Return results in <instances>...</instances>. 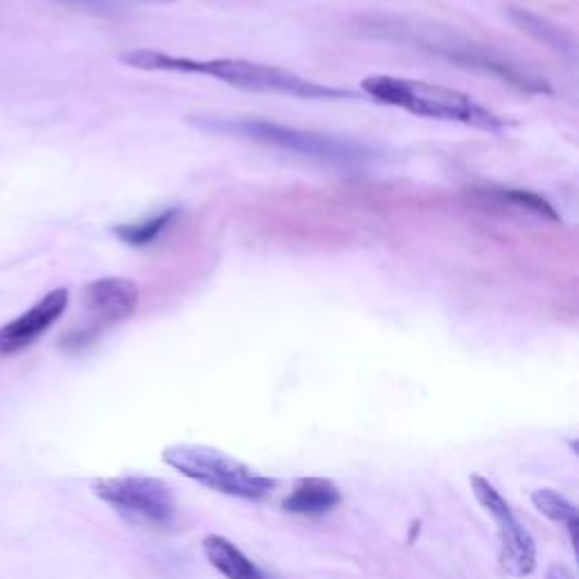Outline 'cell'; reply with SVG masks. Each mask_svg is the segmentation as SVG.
<instances>
[{
  "mask_svg": "<svg viewBox=\"0 0 579 579\" xmlns=\"http://www.w3.org/2000/svg\"><path fill=\"white\" fill-rule=\"evenodd\" d=\"M120 61L124 67L148 71V73L207 76L229 87L253 91V93H268V96L274 93V96H288L299 100H356L358 98V93L349 89L312 82L279 67H268V63L261 61L236 59V57L192 59V57H177L170 52L139 48V50L122 52Z\"/></svg>",
  "mask_w": 579,
  "mask_h": 579,
  "instance_id": "6da1fadb",
  "label": "cell"
},
{
  "mask_svg": "<svg viewBox=\"0 0 579 579\" xmlns=\"http://www.w3.org/2000/svg\"><path fill=\"white\" fill-rule=\"evenodd\" d=\"M93 493L116 511L150 526H170L177 502L170 485L150 476H120L93 482Z\"/></svg>",
  "mask_w": 579,
  "mask_h": 579,
  "instance_id": "5b68a950",
  "label": "cell"
},
{
  "mask_svg": "<svg viewBox=\"0 0 579 579\" xmlns=\"http://www.w3.org/2000/svg\"><path fill=\"white\" fill-rule=\"evenodd\" d=\"M202 552L211 568L227 579H272L263 568L256 566L233 541L222 535H207Z\"/></svg>",
  "mask_w": 579,
  "mask_h": 579,
  "instance_id": "30bf717a",
  "label": "cell"
},
{
  "mask_svg": "<svg viewBox=\"0 0 579 579\" xmlns=\"http://www.w3.org/2000/svg\"><path fill=\"white\" fill-rule=\"evenodd\" d=\"M177 218V209H168L154 218H148L143 222H134V224H118L113 229V233L132 247H146L150 242H154L168 227L170 222Z\"/></svg>",
  "mask_w": 579,
  "mask_h": 579,
  "instance_id": "8fae6325",
  "label": "cell"
},
{
  "mask_svg": "<svg viewBox=\"0 0 579 579\" xmlns=\"http://www.w3.org/2000/svg\"><path fill=\"white\" fill-rule=\"evenodd\" d=\"M532 505L537 507L539 513H543L546 519H550L559 526L572 528V526L579 523L577 521V507L555 489H537L532 493Z\"/></svg>",
  "mask_w": 579,
  "mask_h": 579,
  "instance_id": "7c38bea8",
  "label": "cell"
},
{
  "mask_svg": "<svg viewBox=\"0 0 579 579\" xmlns=\"http://www.w3.org/2000/svg\"><path fill=\"white\" fill-rule=\"evenodd\" d=\"M161 460L183 478L233 498L263 500L277 489V480L211 446L174 443L163 448Z\"/></svg>",
  "mask_w": 579,
  "mask_h": 579,
  "instance_id": "277c9868",
  "label": "cell"
},
{
  "mask_svg": "<svg viewBox=\"0 0 579 579\" xmlns=\"http://www.w3.org/2000/svg\"><path fill=\"white\" fill-rule=\"evenodd\" d=\"M69 308V290L57 288L37 306L0 327V356H14L34 345Z\"/></svg>",
  "mask_w": 579,
  "mask_h": 579,
  "instance_id": "ba28073f",
  "label": "cell"
},
{
  "mask_svg": "<svg viewBox=\"0 0 579 579\" xmlns=\"http://www.w3.org/2000/svg\"><path fill=\"white\" fill-rule=\"evenodd\" d=\"M546 579H577V577H575V572H572L570 568L559 566V563H552V566L548 568Z\"/></svg>",
  "mask_w": 579,
  "mask_h": 579,
  "instance_id": "5bb4252c",
  "label": "cell"
},
{
  "mask_svg": "<svg viewBox=\"0 0 579 579\" xmlns=\"http://www.w3.org/2000/svg\"><path fill=\"white\" fill-rule=\"evenodd\" d=\"M511 17L519 21V26H521L523 30L537 34L541 41H546V43H550V46H555V48H559V50L566 48V37H563V32L557 30V28H550V26L543 23L539 17H532V14L519 12V10L511 12Z\"/></svg>",
  "mask_w": 579,
  "mask_h": 579,
  "instance_id": "4fadbf2b",
  "label": "cell"
},
{
  "mask_svg": "<svg viewBox=\"0 0 579 579\" xmlns=\"http://www.w3.org/2000/svg\"><path fill=\"white\" fill-rule=\"evenodd\" d=\"M139 286L132 279L122 277H104L84 286V308L93 317V327L89 336L93 338L98 329L130 319L139 306Z\"/></svg>",
  "mask_w": 579,
  "mask_h": 579,
  "instance_id": "52a82bcc",
  "label": "cell"
},
{
  "mask_svg": "<svg viewBox=\"0 0 579 579\" xmlns=\"http://www.w3.org/2000/svg\"><path fill=\"white\" fill-rule=\"evenodd\" d=\"M73 3H102V0H73ZM134 3H152V6H170L177 0H134Z\"/></svg>",
  "mask_w": 579,
  "mask_h": 579,
  "instance_id": "9a60e30c",
  "label": "cell"
},
{
  "mask_svg": "<svg viewBox=\"0 0 579 579\" xmlns=\"http://www.w3.org/2000/svg\"><path fill=\"white\" fill-rule=\"evenodd\" d=\"M342 502L340 487L329 478H299L281 507L301 517H319Z\"/></svg>",
  "mask_w": 579,
  "mask_h": 579,
  "instance_id": "9c48e42d",
  "label": "cell"
},
{
  "mask_svg": "<svg viewBox=\"0 0 579 579\" xmlns=\"http://www.w3.org/2000/svg\"><path fill=\"white\" fill-rule=\"evenodd\" d=\"M362 93L385 107H397L412 116L460 122L482 132H502L511 124L458 89H446L421 80L369 76L362 80Z\"/></svg>",
  "mask_w": 579,
  "mask_h": 579,
  "instance_id": "7a4b0ae2",
  "label": "cell"
},
{
  "mask_svg": "<svg viewBox=\"0 0 579 579\" xmlns=\"http://www.w3.org/2000/svg\"><path fill=\"white\" fill-rule=\"evenodd\" d=\"M188 122L211 134H227L247 141L286 150L312 161L333 166H360L373 159V152L356 141L331 134L306 132L261 118H227V116H188Z\"/></svg>",
  "mask_w": 579,
  "mask_h": 579,
  "instance_id": "3957f363",
  "label": "cell"
},
{
  "mask_svg": "<svg viewBox=\"0 0 579 579\" xmlns=\"http://www.w3.org/2000/svg\"><path fill=\"white\" fill-rule=\"evenodd\" d=\"M469 485L476 500L491 513L498 526V559L502 570L513 577L532 575L537 568V546L532 535L521 526L509 502L487 478L471 476Z\"/></svg>",
  "mask_w": 579,
  "mask_h": 579,
  "instance_id": "8992f818",
  "label": "cell"
}]
</instances>
